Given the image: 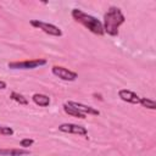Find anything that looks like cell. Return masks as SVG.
<instances>
[{
	"instance_id": "9",
	"label": "cell",
	"mask_w": 156,
	"mask_h": 156,
	"mask_svg": "<svg viewBox=\"0 0 156 156\" xmlns=\"http://www.w3.org/2000/svg\"><path fill=\"white\" fill-rule=\"evenodd\" d=\"M32 100L35 105L41 106V107H48L50 105V98L45 94H40V93H35L32 96Z\"/></svg>"
},
{
	"instance_id": "1",
	"label": "cell",
	"mask_w": 156,
	"mask_h": 156,
	"mask_svg": "<svg viewBox=\"0 0 156 156\" xmlns=\"http://www.w3.org/2000/svg\"><path fill=\"white\" fill-rule=\"evenodd\" d=\"M124 22H126V17L122 10L117 6H110L104 15V22H102L104 32L111 37H117L118 29Z\"/></svg>"
},
{
	"instance_id": "4",
	"label": "cell",
	"mask_w": 156,
	"mask_h": 156,
	"mask_svg": "<svg viewBox=\"0 0 156 156\" xmlns=\"http://www.w3.org/2000/svg\"><path fill=\"white\" fill-rule=\"evenodd\" d=\"M30 26L34 27V28H38L40 30H43L44 33L51 35V37H61L62 35V30L52 24V23H48V22H44V21H39V20H30Z\"/></svg>"
},
{
	"instance_id": "13",
	"label": "cell",
	"mask_w": 156,
	"mask_h": 156,
	"mask_svg": "<svg viewBox=\"0 0 156 156\" xmlns=\"http://www.w3.org/2000/svg\"><path fill=\"white\" fill-rule=\"evenodd\" d=\"M139 105H141L143 107L149 108V110H156V102L149 98H140Z\"/></svg>"
},
{
	"instance_id": "5",
	"label": "cell",
	"mask_w": 156,
	"mask_h": 156,
	"mask_svg": "<svg viewBox=\"0 0 156 156\" xmlns=\"http://www.w3.org/2000/svg\"><path fill=\"white\" fill-rule=\"evenodd\" d=\"M51 72L54 76L58 77L60 79L62 80H66V82H74L77 78H78V73L74 72V71H71L63 66H52L51 67Z\"/></svg>"
},
{
	"instance_id": "10",
	"label": "cell",
	"mask_w": 156,
	"mask_h": 156,
	"mask_svg": "<svg viewBox=\"0 0 156 156\" xmlns=\"http://www.w3.org/2000/svg\"><path fill=\"white\" fill-rule=\"evenodd\" d=\"M0 155H6V156H24L29 155V150L26 149H0Z\"/></svg>"
},
{
	"instance_id": "11",
	"label": "cell",
	"mask_w": 156,
	"mask_h": 156,
	"mask_svg": "<svg viewBox=\"0 0 156 156\" xmlns=\"http://www.w3.org/2000/svg\"><path fill=\"white\" fill-rule=\"evenodd\" d=\"M62 107H63V111H65L67 115H69V116H73V117L80 118V119H84V118H85V115H84V113L79 112L78 110H76L74 107H72V106H69V105H67V104H63Z\"/></svg>"
},
{
	"instance_id": "7",
	"label": "cell",
	"mask_w": 156,
	"mask_h": 156,
	"mask_svg": "<svg viewBox=\"0 0 156 156\" xmlns=\"http://www.w3.org/2000/svg\"><path fill=\"white\" fill-rule=\"evenodd\" d=\"M67 105H69V106H72V107H74L76 110H78L79 112H82V113H84V115H91V116H99L100 115V111L98 110V108H95V107H91V106H89V105H84V104H82V102H77V101H72V100H69V101H67L66 102Z\"/></svg>"
},
{
	"instance_id": "6",
	"label": "cell",
	"mask_w": 156,
	"mask_h": 156,
	"mask_svg": "<svg viewBox=\"0 0 156 156\" xmlns=\"http://www.w3.org/2000/svg\"><path fill=\"white\" fill-rule=\"evenodd\" d=\"M58 130L67 134H77L84 138H88V129L83 126L76 124V123H62L58 126Z\"/></svg>"
},
{
	"instance_id": "17",
	"label": "cell",
	"mask_w": 156,
	"mask_h": 156,
	"mask_svg": "<svg viewBox=\"0 0 156 156\" xmlns=\"http://www.w3.org/2000/svg\"><path fill=\"white\" fill-rule=\"evenodd\" d=\"M94 96H96V99H99V100H102V98H101V95H98V94H94Z\"/></svg>"
},
{
	"instance_id": "8",
	"label": "cell",
	"mask_w": 156,
	"mask_h": 156,
	"mask_svg": "<svg viewBox=\"0 0 156 156\" xmlns=\"http://www.w3.org/2000/svg\"><path fill=\"white\" fill-rule=\"evenodd\" d=\"M118 96L124 102L133 104V105H138L139 101H140V96L136 93H134V91H132L129 89H119L118 90Z\"/></svg>"
},
{
	"instance_id": "16",
	"label": "cell",
	"mask_w": 156,
	"mask_h": 156,
	"mask_svg": "<svg viewBox=\"0 0 156 156\" xmlns=\"http://www.w3.org/2000/svg\"><path fill=\"white\" fill-rule=\"evenodd\" d=\"M5 88H7V84H6V82H4V80H0V90H1V89H5Z\"/></svg>"
},
{
	"instance_id": "3",
	"label": "cell",
	"mask_w": 156,
	"mask_h": 156,
	"mask_svg": "<svg viewBox=\"0 0 156 156\" xmlns=\"http://www.w3.org/2000/svg\"><path fill=\"white\" fill-rule=\"evenodd\" d=\"M46 63H48V61L45 58H33V60H26V61L9 62L7 67L11 69H33V68L44 66Z\"/></svg>"
},
{
	"instance_id": "14",
	"label": "cell",
	"mask_w": 156,
	"mask_h": 156,
	"mask_svg": "<svg viewBox=\"0 0 156 156\" xmlns=\"http://www.w3.org/2000/svg\"><path fill=\"white\" fill-rule=\"evenodd\" d=\"M33 144H34V140H33V139H29V138H24V139H22V140L20 141V146H21L22 149H27V147L32 146Z\"/></svg>"
},
{
	"instance_id": "15",
	"label": "cell",
	"mask_w": 156,
	"mask_h": 156,
	"mask_svg": "<svg viewBox=\"0 0 156 156\" xmlns=\"http://www.w3.org/2000/svg\"><path fill=\"white\" fill-rule=\"evenodd\" d=\"M13 129L11 127L0 126V135H13Z\"/></svg>"
},
{
	"instance_id": "12",
	"label": "cell",
	"mask_w": 156,
	"mask_h": 156,
	"mask_svg": "<svg viewBox=\"0 0 156 156\" xmlns=\"http://www.w3.org/2000/svg\"><path fill=\"white\" fill-rule=\"evenodd\" d=\"M10 99L11 100H13V101H16L17 104H20V105H28V100H27V98H24L22 94H20V93H17V91H12L11 94H10Z\"/></svg>"
},
{
	"instance_id": "2",
	"label": "cell",
	"mask_w": 156,
	"mask_h": 156,
	"mask_svg": "<svg viewBox=\"0 0 156 156\" xmlns=\"http://www.w3.org/2000/svg\"><path fill=\"white\" fill-rule=\"evenodd\" d=\"M71 16L76 22L80 23L83 27H85L93 34H96V35H100V37L105 34L102 22L100 20H98L96 17L82 11L80 9H73L71 11Z\"/></svg>"
}]
</instances>
